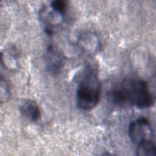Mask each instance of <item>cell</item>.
<instances>
[{
    "mask_svg": "<svg viewBox=\"0 0 156 156\" xmlns=\"http://www.w3.org/2000/svg\"><path fill=\"white\" fill-rule=\"evenodd\" d=\"M20 111L23 116L33 122H36L40 118L39 107L34 101L24 100L20 107Z\"/></svg>",
    "mask_w": 156,
    "mask_h": 156,
    "instance_id": "5",
    "label": "cell"
},
{
    "mask_svg": "<svg viewBox=\"0 0 156 156\" xmlns=\"http://www.w3.org/2000/svg\"><path fill=\"white\" fill-rule=\"evenodd\" d=\"M51 10H48L46 8H43L40 12V16L41 20L48 25H55L58 23L60 20L62 16L54 12L51 8Z\"/></svg>",
    "mask_w": 156,
    "mask_h": 156,
    "instance_id": "6",
    "label": "cell"
},
{
    "mask_svg": "<svg viewBox=\"0 0 156 156\" xmlns=\"http://www.w3.org/2000/svg\"><path fill=\"white\" fill-rule=\"evenodd\" d=\"M136 155L141 156L156 155V146L154 140L146 142L138 146L136 150Z\"/></svg>",
    "mask_w": 156,
    "mask_h": 156,
    "instance_id": "7",
    "label": "cell"
},
{
    "mask_svg": "<svg viewBox=\"0 0 156 156\" xmlns=\"http://www.w3.org/2000/svg\"><path fill=\"white\" fill-rule=\"evenodd\" d=\"M127 104L139 108H149L154 100L149 91L147 83L139 79H126L119 86Z\"/></svg>",
    "mask_w": 156,
    "mask_h": 156,
    "instance_id": "2",
    "label": "cell"
},
{
    "mask_svg": "<svg viewBox=\"0 0 156 156\" xmlns=\"http://www.w3.org/2000/svg\"><path fill=\"white\" fill-rule=\"evenodd\" d=\"M101 83L96 74L88 71L82 79L76 91L78 107L82 110H90L99 102Z\"/></svg>",
    "mask_w": 156,
    "mask_h": 156,
    "instance_id": "1",
    "label": "cell"
},
{
    "mask_svg": "<svg viewBox=\"0 0 156 156\" xmlns=\"http://www.w3.org/2000/svg\"><path fill=\"white\" fill-rule=\"evenodd\" d=\"M129 135L132 143L138 146L153 140V131L149 121L140 118L132 121L129 127Z\"/></svg>",
    "mask_w": 156,
    "mask_h": 156,
    "instance_id": "3",
    "label": "cell"
},
{
    "mask_svg": "<svg viewBox=\"0 0 156 156\" xmlns=\"http://www.w3.org/2000/svg\"><path fill=\"white\" fill-rule=\"evenodd\" d=\"M45 62L48 69L52 73L58 72L63 64L61 54L51 44L48 47L45 55Z\"/></svg>",
    "mask_w": 156,
    "mask_h": 156,
    "instance_id": "4",
    "label": "cell"
},
{
    "mask_svg": "<svg viewBox=\"0 0 156 156\" xmlns=\"http://www.w3.org/2000/svg\"><path fill=\"white\" fill-rule=\"evenodd\" d=\"M50 7L54 12L61 16H63L65 14L66 9V2L62 0H55L52 1Z\"/></svg>",
    "mask_w": 156,
    "mask_h": 156,
    "instance_id": "8",
    "label": "cell"
}]
</instances>
